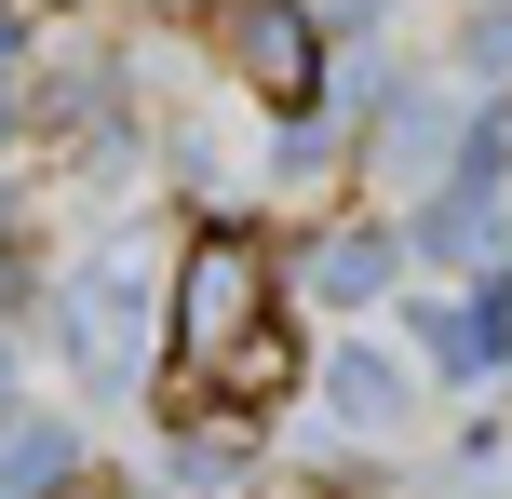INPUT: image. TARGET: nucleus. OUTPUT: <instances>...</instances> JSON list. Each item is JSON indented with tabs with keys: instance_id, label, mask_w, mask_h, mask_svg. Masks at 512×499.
<instances>
[{
	"instance_id": "nucleus-2",
	"label": "nucleus",
	"mask_w": 512,
	"mask_h": 499,
	"mask_svg": "<svg viewBox=\"0 0 512 499\" xmlns=\"http://www.w3.org/2000/svg\"><path fill=\"white\" fill-rule=\"evenodd\" d=\"M256 324H283L270 311V243L256 230H203L176 257V378H203L230 338H256Z\"/></svg>"
},
{
	"instance_id": "nucleus-4",
	"label": "nucleus",
	"mask_w": 512,
	"mask_h": 499,
	"mask_svg": "<svg viewBox=\"0 0 512 499\" xmlns=\"http://www.w3.org/2000/svg\"><path fill=\"white\" fill-rule=\"evenodd\" d=\"M14 41H27V0H0V68H14Z\"/></svg>"
},
{
	"instance_id": "nucleus-3",
	"label": "nucleus",
	"mask_w": 512,
	"mask_h": 499,
	"mask_svg": "<svg viewBox=\"0 0 512 499\" xmlns=\"http://www.w3.org/2000/svg\"><path fill=\"white\" fill-rule=\"evenodd\" d=\"M41 499H122V473H54Z\"/></svg>"
},
{
	"instance_id": "nucleus-1",
	"label": "nucleus",
	"mask_w": 512,
	"mask_h": 499,
	"mask_svg": "<svg viewBox=\"0 0 512 499\" xmlns=\"http://www.w3.org/2000/svg\"><path fill=\"white\" fill-rule=\"evenodd\" d=\"M203 41H216L243 108L310 122V95H324V0H203Z\"/></svg>"
}]
</instances>
